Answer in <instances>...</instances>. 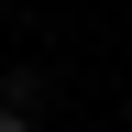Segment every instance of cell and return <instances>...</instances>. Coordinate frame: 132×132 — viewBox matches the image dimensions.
<instances>
[{
    "mask_svg": "<svg viewBox=\"0 0 132 132\" xmlns=\"http://www.w3.org/2000/svg\"><path fill=\"white\" fill-rule=\"evenodd\" d=\"M0 132H22V110H0Z\"/></svg>",
    "mask_w": 132,
    "mask_h": 132,
    "instance_id": "1",
    "label": "cell"
}]
</instances>
